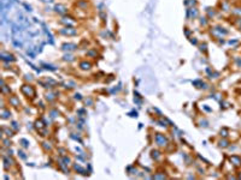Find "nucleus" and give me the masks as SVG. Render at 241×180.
<instances>
[{
	"instance_id": "1",
	"label": "nucleus",
	"mask_w": 241,
	"mask_h": 180,
	"mask_svg": "<svg viewBox=\"0 0 241 180\" xmlns=\"http://www.w3.org/2000/svg\"><path fill=\"white\" fill-rule=\"evenodd\" d=\"M156 143L158 144L159 146H165L168 144V139H166V137H165L164 134L157 133L156 134Z\"/></svg>"
},
{
	"instance_id": "2",
	"label": "nucleus",
	"mask_w": 241,
	"mask_h": 180,
	"mask_svg": "<svg viewBox=\"0 0 241 180\" xmlns=\"http://www.w3.org/2000/svg\"><path fill=\"white\" fill-rule=\"evenodd\" d=\"M229 161L233 163V166L235 167H240L241 166V156L239 155H231L229 156Z\"/></svg>"
},
{
	"instance_id": "4",
	"label": "nucleus",
	"mask_w": 241,
	"mask_h": 180,
	"mask_svg": "<svg viewBox=\"0 0 241 180\" xmlns=\"http://www.w3.org/2000/svg\"><path fill=\"white\" fill-rule=\"evenodd\" d=\"M10 103L12 105V106H15V107H18L19 105H21V102H19V100L16 97V96H12L11 98H10Z\"/></svg>"
},
{
	"instance_id": "6",
	"label": "nucleus",
	"mask_w": 241,
	"mask_h": 180,
	"mask_svg": "<svg viewBox=\"0 0 241 180\" xmlns=\"http://www.w3.org/2000/svg\"><path fill=\"white\" fill-rule=\"evenodd\" d=\"M236 178H238V179H241V172L238 173V177H236Z\"/></svg>"
},
{
	"instance_id": "3",
	"label": "nucleus",
	"mask_w": 241,
	"mask_h": 180,
	"mask_svg": "<svg viewBox=\"0 0 241 180\" xmlns=\"http://www.w3.org/2000/svg\"><path fill=\"white\" fill-rule=\"evenodd\" d=\"M229 145H230V142L227 141V139H221L218 142V146L219 148H229Z\"/></svg>"
},
{
	"instance_id": "5",
	"label": "nucleus",
	"mask_w": 241,
	"mask_h": 180,
	"mask_svg": "<svg viewBox=\"0 0 241 180\" xmlns=\"http://www.w3.org/2000/svg\"><path fill=\"white\" fill-rule=\"evenodd\" d=\"M219 134H221V137L226 138V137L228 136V130H227V129H222V130L219 131Z\"/></svg>"
}]
</instances>
